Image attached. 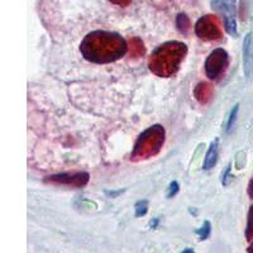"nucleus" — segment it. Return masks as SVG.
Listing matches in <instances>:
<instances>
[{"mask_svg":"<svg viewBox=\"0 0 253 253\" xmlns=\"http://www.w3.org/2000/svg\"><path fill=\"white\" fill-rule=\"evenodd\" d=\"M80 51L84 57L91 62L107 63L123 57L126 52V43L117 33L96 31L86 36Z\"/></svg>","mask_w":253,"mask_h":253,"instance_id":"1","label":"nucleus"},{"mask_svg":"<svg viewBox=\"0 0 253 253\" xmlns=\"http://www.w3.org/2000/svg\"><path fill=\"white\" fill-rule=\"evenodd\" d=\"M185 55H186V47L184 43L170 42V43L161 44L153 52L150 67L157 75L169 76L177 71Z\"/></svg>","mask_w":253,"mask_h":253,"instance_id":"2","label":"nucleus"},{"mask_svg":"<svg viewBox=\"0 0 253 253\" xmlns=\"http://www.w3.org/2000/svg\"><path fill=\"white\" fill-rule=\"evenodd\" d=\"M165 141V130L161 126H153L144 130L139 138L137 139L133 150L132 157L147 158L148 156H153L161 150Z\"/></svg>","mask_w":253,"mask_h":253,"instance_id":"3","label":"nucleus"},{"mask_svg":"<svg viewBox=\"0 0 253 253\" xmlns=\"http://www.w3.org/2000/svg\"><path fill=\"white\" fill-rule=\"evenodd\" d=\"M211 8L223 17L224 28L232 37L238 36L237 31V3L236 0H213Z\"/></svg>","mask_w":253,"mask_h":253,"instance_id":"4","label":"nucleus"},{"mask_svg":"<svg viewBox=\"0 0 253 253\" xmlns=\"http://www.w3.org/2000/svg\"><path fill=\"white\" fill-rule=\"evenodd\" d=\"M228 66V53L225 49L216 48L214 49L205 61V72L207 76L211 80L221 75V72Z\"/></svg>","mask_w":253,"mask_h":253,"instance_id":"5","label":"nucleus"},{"mask_svg":"<svg viewBox=\"0 0 253 253\" xmlns=\"http://www.w3.org/2000/svg\"><path fill=\"white\" fill-rule=\"evenodd\" d=\"M89 173L87 172H76V173H60V175H52L46 178L47 182L52 184H62L69 186L83 187L89 182Z\"/></svg>","mask_w":253,"mask_h":253,"instance_id":"6","label":"nucleus"},{"mask_svg":"<svg viewBox=\"0 0 253 253\" xmlns=\"http://www.w3.org/2000/svg\"><path fill=\"white\" fill-rule=\"evenodd\" d=\"M195 32L199 38L203 40H218L220 38V32L218 26L210 17H204L196 23Z\"/></svg>","mask_w":253,"mask_h":253,"instance_id":"7","label":"nucleus"},{"mask_svg":"<svg viewBox=\"0 0 253 253\" xmlns=\"http://www.w3.org/2000/svg\"><path fill=\"white\" fill-rule=\"evenodd\" d=\"M253 69V35L248 33L243 41V70L246 78H250Z\"/></svg>","mask_w":253,"mask_h":253,"instance_id":"8","label":"nucleus"},{"mask_svg":"<svg viewBox=\"0 0 253 253\" xmlns=\"http://www.w3.org/2000/svg\"><path fill=\"white\" fill-rule=\"evenodd\" d=\"M218 153H219V138H215L211 143H210L209 148H208L207 155H205L204 165H203V170L209 171L215 166L216 161H218Z\"/></svg>","mask_w":253,"mask_h":253,"instance_id":"9","label":"nucleus"},{"mask_svg":"<svg viewBox=\"0 0 253 253\" xmlns=\"http://www.w3.org/2000/svg\"><path fill=\"white\" fill-rule=\"evenodd\" d=\"M239 112V104H236L232 110L229 113V117H228V121H227V126H225V132H229L232 128H233L234 123H236V119H237V115H238Z\"/></svg>","mask_w":253,"mask_h":253,"instance_id":"10","label":"nucleus"},{"mask_svg":"<svg viewBox=\"0 0 253 253\" xmlns=\"http://www.w3.org/2000/svg\"><path fill=\"white\" fill-rule=\"evenodd\" d=\"M210 232H211V224H210V221H208V220L204 221V224H203L202 227L196 230V233H198L199 238L202 239V241H205L207 238H209Z\"/></svg>","mask_w":253,"mask_h":253,"instance_id":"11","label":"nucleus"},{"mask_svg":"<svg viewBox=\"0 0 253 253\" xmlns=\"http://www.w3.org/2000/svg\"><path fill=\"white\" fill-rule=\"evenodd\" d=\"M135 216H143L148 211V202L147 200H139L134 205Z\"/></svg>","mask_w":253,"mask_h":253,"instance_id":"12","label":"nucleus"},{"mask_svg":"<svg viewBox=\"0 0 253 253\" xmlns=\"http://www.w3.org/2000/svg\"><path fill=\"white\" fill-rule=\"evenodd\" d=\"M246 238H247V241H252L253 239V205L251 207L250 213H248L247 228H246Z\"/></svg>","mask_w":253,"mask_h":253,"instance_id":"13","label":"nucleus"},{"mask_svg":"<svg viewBox=\"0 0 253 253\" xmlns=\"http://www.w3.org/2000/svg\"><path fill=\"white\" fill-rule=\"evenodd\" d=\"M177 28L180 29V32H182V33H186L187 29H189V19H187V17L185 14H178Z\"/></svg>","mask_w":253,"mask_h":253,"instance_id":"14","label":"nucleus"},{"mask_svg":"<svg viewBox=\"0 0 253 253\" xmlns=\"http://www.w3.org/2000/svg\"><path fill=\"white\" fill-rule=\"evenodd\" d=\"M178 190H180V186H178L177 181H172L169 186V191H167V198L172 199L176 194L178 193Z\"/></svg>","mask_w":253,"mask_h":253,"instance_id":"15","label":"nucleus"},{"mask_svg":"<svg viewBox=\"0 0 253 253\" xmlns=\"http://www.w3.org/2000/svg\"><path fill=\"white\" fill-rule=\"evenodd\" d=\"M230 177H232V176H230V165H228L224 172L221 173V184L224 185V186H227V185L229 184Z\"/></svg>","mask_w":253,"mask_h":253,"instance_id":"16","label":"nucleus"},{"mask_svg":"<svg viewBox=\"0 0 253 253\" xmlns=\"http://www.w3.org/2000/svg\"><path fill=\"white\" fill-rule=\"evenodd\" d=\"M248 195H250L251 199H253V178L250 181V185H248Z\"/></svg>","mask_w":253,"mask_h":253,"instance_id":"17","label":"nucleus"},{"mask_svg":"<svg viewBox=\"0 0 253 253\" xmlns=\"http://www.w3.org/2000/svg\"><path fill=\"white\" fill-rule=\"evenodd\" d=\"M248 252H253V245L251 246V248H250V250H248Z\"/></svg>","mask_w":253,"mask_h":253,"instance_id":"18","label":"nucleus"}]
</instances>
